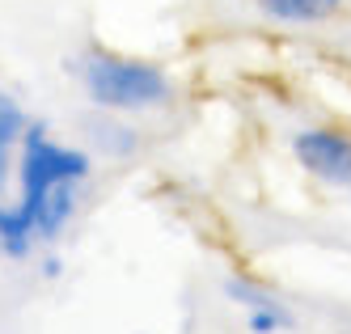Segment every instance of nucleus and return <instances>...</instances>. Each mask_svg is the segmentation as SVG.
I'll list each match as a JSON object with an SVG mask.
<instances>
[{
  "mask_svg": "<svg viewBox=\"0 0 351 334\" xmlns=\"http://www.w3.org/2000/svg\"><path fill=\"white\" fill-rule=\"evenodd\" d=\"M296 148V161L305 165L309 174L326 178V182H335V187H347L351 191V140L339 136V132H300L292 140Z\"/></svg>",
  "mask_w": 351,
  "mask_h": 334,
  "instance_id": "3",
  "label": "nucleus"
},
{
  "mask_svg": "<svg viewBox=\"0 0 351 334\" xmlns=\"http://www.w3.org/2000/svg\"><path fill=\"white\" fill-rule=\"evenodd\" d=\"M85 178V152L56 144L43 123H30L21 136V199L17 208H0V250L9 259H26L34 237H60V228L77 212V187Z\"/></svg>",
  "mask_w": 351,
  "mask_h": 334,
  "instance_id": "1",
  "label": "nucleus"
},
{
  "mask_svg": "<svg viewBox=\"0 0 351 334\" xmlns=\"http://www.w3.org/2000/svg\"><path fill=\"white\" fill-rule=\"evenodd\" d=\"M21 136H26V115H21V106L9 93H0V195L9 187V161H13V148L21 144Z\"/></svg>",
  "mask_w": 351,
  "mask_h": 334,
  "instance_id": "5",
  "label": "nucleus"
},
{
  "mask_svg": "<svg viewBox=\"0 0 351 334\" xmlns=\"http://www.w3.org/2000/svg\"><path fill=\"white\" fill-rule=\"evenodd\" d=\"M81 85L102 110H153L169 102L173 85L157 64L128 60V56H106V51H89L81 60Z\"/></svg>",
  "mask_w": 351,
  "mask_h": 334,
  "instance_id": "2",
  "label": "nucleus"
},
{
  "mask_svg": "<svg viewBox=\"0 0 351 334\" xmlns=\"http://www.w3.org/2000/svg\"><path fill=\"white\" fill-rule=\"evenodd\" d=\"M254 5L275 17V21H288V25H317L326 17H335L343 0H254Z\"/></svg>",
  "mask_w": 351,
  "mask_h": 334,
  "instance_id": "4",
  "label": "nucleus"
}]
</instances>
